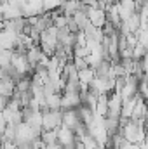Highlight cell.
Here are the masks:
<instances>
[{
  "label": "cell",
  "instance_id": "1",
  "mask_svg": "<svg viewBox=\"0 0 148 149\" xmlns=\"http://www.w3.org/2000/svg\"><path fill=\"white\" fill-rule=\"evenodd\" d=\"M63 123V111L61 109H44L42 111V128L44 130H58Z\"/></svg>",
  "mask_w": 148,
  "mask_h": 149
},
{
  "label": "cell",
  "instance_id": "2",
  "mask_svg": "<svg viewBox=\"0 0 148 149\" xmlns=\"http://www.w3.org/2000/svg\"><path fill=\"white\" fill-rule=\"evenodd\" d=\"M80 108V94L63 92L61 94V111H72Z\"/></svg>",
  "mask_w": 148,
  "mask_h": 149
},
{
  "label": "cell",
  "instance_id": "3",
  "mask_svg": "<svg viewBox=\"0 0 148 149\" xmlns=\"http://www.w3.org/2000/svg\"><path fill=\"white\" fill-rule=\"evenodd\" d=\"M87 17H89V23L96 28H103L105 23H106V12L101 10V9H96V7H89Z\"/></svg>",
  "mask_w": 148,
  "mask_h": 149
},
{
  "label": "cell",
  "instance_id": "4",
  "mask_svg": "<svg viewBox=\"0 0 148 149\" xmlns=\"http://www.w3.org/2000/svg\"><path fill=\"white\" fill-rule=\"evenodd\" d=\"M148 118V102L140 95V99H138V102H136V106H134V109H132V114H131V118L129 120H138V121H145Z\"/></svg>",
  "mask_w": 148,
  "mask_h": 149
},
{
  "label": "cell",
  "instance_id": "5",
  "mask_svg": "<svg viewBox=\"0 0 148 149\" xmlns=\"http://www.w3.org/2000/svg\"><path fill=\"white\" fill-rule=\"evenodd\" d=\"M61 125L66 127V128H70V130H75L78 125H82V121H80L77 111L72 109V111H63V123Z\"/></svg>",
  "mask_w": 148,
  "mask_h": 149
},
{
  "label": "cell",
  "instance_id": "6",
  "mask_svg": "<svg viewBox=\"0 0 148 149\" xmlns=\"http://www.w3.org/2000/svg\"><path fill=\"white\" fill-rule=\"evenodd\" d=\"M14 94H16V83L11 78H0V95L11 99Z\"/></svg>",
  "mask_w": 148,
  "mask_h": 149
},
{
  "label": "cell",
  "instance_id": "7",
  "mask_svg": "<svg viewBox=\"0 0 148 149\" xmlns=\"http://www.w3.org/2000/svg\"><path fill=\"white\" fill-rule=\"evenodd\" d=\"M40 141H42L44 146L58 144V130H44L40 134Z\"/></svg>",
  "mask_w": 148,
  "mask_h": 149
},
{
  "label": "cell",
  "instance_id": "8",
  "mask_svg": "<svg viewBox=\"0 0 148 149\" xmlns=\"http://www.w3.org/2000/svg\"><path fill=\"white\" fill-rule=\"evenodd\" d=\"M72 19L77 23V26H78V30H80V31H84V30L91 24V23H89L87 14H85V12H82V10H77L73 16H72Z\"/></svg>",
  "mask_w": 148,
  "mask_h": 149
},
{
  "label": "cell",
  "instance_id": "9",
  "mask_svg": "<svg viewBox=\"0 0 148 149\" xmlns=\"http://www.w3.org/2000/svg\"><path fill=\"white\" fill-rule=\"evenodd\" d=\"M45 104H47V109H61V94H52V95H47L45 97Z\"/></svg>",
  "mask_w": 148,
  "mask_h": 149
},
{
  "label": "cell",
  "instance_id": "10",
  "mask_svg": "<svg viewBox=\"0 0 148 149\" xmlns=\"http://www.w3.org/2000/svg\"><path fill=\"white\" fill-rule=\"evenodd\" d=\"M78 80H80V85L89 87L91 81L94 80V71H92L91 68H87V70H84V71H78Z\"/></svg>",
  "mask_w": 148,
  "mask_h": 149
},
{
  "label": "cell",
  "instance_id": "11",
  "mask_svg": "<svg viewBox=\"0 0 148 149\" xmlns=\"http://www.w3.org/2000/svg\"><path fill=\"white\" fill-rule=\"evenodd\" d=\"M89 49L87 45H73V57H82V59H87L89 57Z\"/></svg>",
  "mask_w": 148,
  "mask_h": 149
},
{
  "label": "cell",
  "instance_id": "12",
  "mask_svg": "<svg viewBox=\"0 0 148 149\" xmlns=\"http://www.w3.org/2000/svg\"><path fill=\"white\" fill-rule=\"evenodd\" d=\"M72 63H73V66H75V70H77V71H84V70H87V68H89L87 59H82V57H73V59H72Z\"/></svg>",
  "mask_w": 148,
  "mask_h": 149
},
{
  "label": "cell",
  "instance_id": "13",
  "mask_svg": "<svg viewBox=\"0 0 148 149\" xmlns=\"http://www.w3.org/2000/svg\"><path fill=\"white\" fill-rule=\"evenodd\" d=\"M7 102H9V97L5 95H0V111H4L7 108Z\"/></svg>",
  "mask_w": 148,
  "mask_h": 149
},
{
  "label": "cell",
  "instance_id": "14",
  "mask_svg": "<svg viewBox=\"0 0 148 149\" xmlns=\"http://www.w3.org/2000/svg\"><path fill=\"white\" fill-rule=\"evenodd\" d=\"M18 149H19V148H18Z\"/></svg>",
  "mask_w": 148,
  "mask_h": 149
}]
</instances>
